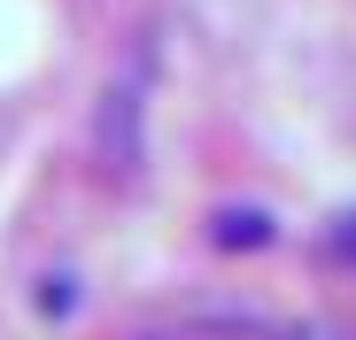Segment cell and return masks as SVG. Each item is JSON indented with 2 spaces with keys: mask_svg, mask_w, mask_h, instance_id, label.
<instances>
[{
  "mask_svg": "<svg viewBox=\"0 0 356 340\" xmlns=\"http://www.w3.org/2000/svg\"><path fill=\"white\" fill-rule=\"evenodd\" d=\"M155 340H271V332H264V325H248V317H194V325L155 332Z\"/></svg>",
  "mask_w": 356,
  "mask_h": 340,
  "instance_id": "1",
  "label": "cell"
}]
</instances>
